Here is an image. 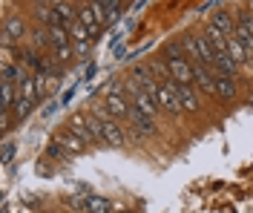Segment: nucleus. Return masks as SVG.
<instances>
[{
	"label": "nucleus",
	"mask_w": 253,
	"mask_h": 213,
	"mask_svg": "<svg viewBox=\"0 0 253 213\" xmlns=\"http://www.w3.org/2000/svg\"><path fill=\"white\" fill-rule=\"evenodd\" d=\"M164 72H167V78L175 81V84H193L196 66H193V61L184 55L181 46H167V52H164Z\"/></svg>",
	"instance_id": "nucleus-1"
},
{
	"label": "nucleus",
	"mask_w": 253,
	"mask_h": 213,
	"mask_svg": "<svg viewBox=\"0 0 253 213\" xmlns=\"http://www.w3.org/2000/svg\"><path fill=\"white\" fill-rule=\"evenodd\" d=\"M181 49H184V55H187L196 66H207V69L213 66V55H216V49L205 41V35L187 32L184 38H181Z\"/></svg>",
	"instance_id": "nucleus-2"
},
{
	"label": "nucleus",
	"mask_w": 253,
	"mask_h": 213,
	"mask_svg": "<svg viewBox=\"0 0 253 213\" xmlns=\"http://www.w3.org/2000/svg\"><path fill=\"white\" fill-rule=\"evenodd\" d=\"M49 49H52V61L55 64H69L75 58V46L69 41V29L61 26H49Z\"/></svg>",
	"instance_id": "nucleus-3"
},
{
	"label": "nucleus",
	"mask_w": 253,
	"mask_h": 213,
	"mask_svg": "<svg viewBox=\"0 0 253 213\" xmlns=\"http://www.w3.org/2000/svg\"><path fill=\"white\" fill-rule=\"evenodd\" d=\"M66 130L72 132V135H78L84 144H101V132H98V121H95V115L89 118L86 113H75L72 118H69Z\"/></svg>",
	"instance_id": "nucleus-4"
},
{
	"label": "nucleus",
	"mask_w": 253,
	"mask_h": 213,
	"mask_svg": "<svg viewBox=\"0 0 253 213\" xmlns=\"http://www.w3.org/2000/svg\"><path fill=\"white\" fill-rule=\"evenodd\" d=\"M104 107L110 110V115L115 121H124L132 115V104L126 98V89L124 84H112L110 89H107V95H104Z\"/></svg>",
	"instance_id": "nucleus-5"
},
{
	"label": "nucleus",
	"mask_w": 253,
	"mask_h": 213,
	"mask_svg": "<svg viewBox=\"0 0 253 213\" xmlns=\"http://www.w3.org/2000/svg\"><path fill=\"white\" fill-rule=\"evenodd\" d=\"M95 121H98V132H101V144H107V147H124V132L118 127V121L110 115V110H98Z\"/></svg>",
	"instance_id": "nucleus-6"
},
{
	"label": "nucleus",
	"mask_w": 253,
	"mask_h": 213,
	"mask_svg": "<svg viewBox=\"0 0 253 213\" xmlns=\"http://www.w3.org/2000/svg\"><path fill=\"white\" fill-rule=\"evenodd\" d=\"M158 107L164 110V113H170L173 118H178V115L184 113L181 110V101H178V95H175V81H170V78H164V81L158 84Z\"/></svg>",
	"instance_id": "nucleus-7"
},
{
	"label": "nucleus",
	"mask_w": 253,
	"mask_h": 213,
	"mask_svg": "<svg viewBox=\"0 0 253 213\" xmlns=\"http://www.w3.org/2000/svg\"><path fill=\"white\" fill-rule=\"evenodd\" d=\"M29 35V26L26 20L17 15H9L6 23H3V46H20V41Z\"/></svg>",
	"instance_id": "nucleus-8"
},
{
	"label": "nucleus",
	"mask_w": 253,
	"mask_h": 213,
	"mask_svg": "<svg viewBox=\"0 0 253 213\" xmlns=\"http://www.w3.org/2000/svg\"><path fill=\"white\" fill-rule=\"evenodd\" d=\"M153 72H156L153 66H144V64H138V66H132L129 78H132V81L138 84V89H144L147 95H153V98H156V95H158V84H161V81H158V78L153 75Z\"/></svg>",
	"instance_id": "nucleus-9"
},
{
	"label": "nucleus",
	"mask_w": 253,
	"mask_h": 213,
	"mask_svg": "<svg viewBox=\"0 0 253 213\" xmlns=\"http://www.w3.org/2000/svg\"><path fill=\"white\" fill-rule=\"evenodd\" d=\"M69 41H72V46H75V55H78V58H86V55H89L92 35L84 29V23H78V20H75V23L69 26Z\"/></svg>",
	"instance_id": "nucleus-10"
},
{
	"label": "nucleus",
	"mask_w": 253,
	"mask_h": 213,
	"mask_svg": "<svg viewBox=\"0 0 253 213\" xmlns=\"http://www.w3.org/2000/svg\"><path fill=\"white\" fill-rule=\"evenodd\" d=\"M175 95L181 101V110H184V113H199V110H202V98H199V92L193 89V84H175Z\"/></svg>",
	"instance_id": "nucleus-11"
},
{
	"label": "nucleus",
	"mask_w": 253,
	"mask_h": 213,
	"mask_svg": "<svg viewBox=\"0 0 253 213\" xmlns=\"http://www.w3.org/2000/svg\"><path fill=\"white\" fill-rule=\"evenodd\" d=\"M129 124H132V130L138 132V135H156V132H158L156 118H153V115L138 113V110H132V115H129Z\"/></svg>",
	"instance_id": "nucleus-12"
},
{
	"label": "nucleus",
	"mask_w": 253,
	"mask_h": 213,
	"mask_svg": "<svg viewBox=\"0 0 253 213\" xmlns=\"http://www.w3.org/2000/svg\"><path fill=\"white\" fill-rule=\"evenodd\" d=\"M196 66V64H193ZM193 84L207 92V95H213V89H216V72L213 69H207V66H196V72H193Z\"/></svg>",
	"instance_id": "nucleus-13"
},
{
	"label": "nucleus",
	"mask_w": 253,
	"mask_h": 213,
	"mask_svg": "<svg viewBox=\"0 0 253 213\" xmlns=\"http://www.w3.org/2000/svg\"><path fill=\"white\" fill-rule=\"evenodd\" d=\"M210 69H213L216 75H227V78H233L239 66H236V61L230 58V52H216V55H213V66H210Z\"/></svg>",
	"instance_id": "nucleus-14"
},
{
	"label": "nucleus",
	"mask_w": 253,
	"mask_h": 213,
	"mask_svg": "<svg viewBox=\"0 0 253 213\" xmlns=\"http://www.w3.org/2000/svg\"><path fill=\"white\" fill-rule=\"evenodd\" d=\"M78 23H84V29L92 35V41L101 35V23H98V17L92 15V9H89V3H86V0L78 6Z\"/></svg>",
	"instance_id": "nucleus-15"
},
{
	"label": "nucleus",
	"mask_w": 253,
	"mask_h": 213,
	"mask_svg": "<svg viewBox=\"0 0 253 213\" xmlns=\"http://www.w3.org/2000/svg\"><path fill=\"white\" fill-rule=\"evenodd\" d=\"M210 23H213L221 35H227V38H233V35H236V17L230 15L227 9H219L216 15L210 17Z\"/></svg>",
	"instance_id": "nucleus-16"
},
{
	"label": "nucleus",
	"mask_w": 253,
	"mask_h": 213,
	"mask_svg": "<svg viewBox=\"0 0 253 213\" xmlns=\"http://www.w3.org/2000/svg\"><path fill=\"white\" fill-rule=\"evenodd\" d=\"M236 81L233 78H227V75H216V89H213V98L219 101H233L236 98Z\"/></svg>",
	"instance_id": "nucleus-17"
},
{
	"label": "nucleus",
	"mask_w": 253,
	"mask_h": 213,
	"mask_svg": "<svg viewBox=\"0 0 253 213\" xmlns=\"http://www.w3.org/2000/svg\"><path fill=\"white\" fill-rule=\"evenodd\" d=\"M202 35H205V41H207V43H210L216 52H227V41H230V38H227V35H221L219 29L213 26V23H207Z\"/></svg>",
	"instance_id": "nucleus-18"
},
{
	"label": "nucleus",
	"mask_w": 253,
	"mask_h": 213,
	"mask_svg": "<svg viewBox=\"0 0 253 213\" xmlns=\"http://www.w3.org/2000/svg\"><path fill=\"white\" fill-rule=\"evenodd\" d=\"M227 52H230V58L236 61L239 69H242L245 64H251V52H248L245 46H242V43H239V38H236V35H233V38L227 41Z\"/></svg>",
	"instance_id": "nucleus-19"
},
{
	"label": "nucleus",
	"mask_w": 253,
	"mask_h": 213,
	"mask_svg": "<svg viewBox=\"0 0 253 213\" xmlns=\"http://www.w3.org/2000/svg\"><path fill=\"white\" fill-rule=\"evenodd\" d=\"M58 141L63 144V150H66L69 156H81V153H84V147H86V144L81 141L78 135H72L69 130H66V132H61V135H58Z\"/></svg>",
	"instance_id": "nucleus-20"
},
{
	"label": "nucleus",
	"mask_w": 253,
	"mask_h": 213,
	"mask_svg": "<svg viewBox=\"0 0 253 213\" xmlns=\"http://www.w3.org/2000/svg\"><path fill=\"white\" fill-rule=\"evenodd\" d=\"M112 211H115V208H112L110 199L89 196V193H86V213H112Z\"/></svg>",
	"instance_id": "nucleus-21"
},
{
	"label": "nucleus",
	"mask_w": 253,
	"mask_h": 213,
	"mask_svg": "<svg viewBox=\"0 0 253 213\" xmlns=\"http://www.w3.org/2000/svg\"><path fill=\"white\" fill-rule=\"evenodd\" d=\"M15 101H17V86H15V84H6V81H3V98H0L3 113H12Z\"/></svg>",
	"instance_id": "nucleus-22"
},
{
	"label": "nucleus",
	"mask_w": 253,
	"mask_h": 213,
	"mask_svg": "<svg viewBox=\"0 0 253 213\" xmlns=\"http://www.w3.org/2000/svg\"><path fill=\"white\" fill-rule=\"evenodd\" d=\"M32 49H43V46H49V26L46 29H41V26H38V29H32Z\"/></svg>",
	"instance_id": "nucleus-23"
},
{
	"label": "nucleus",
	"mask_w": 253,
	"mask_h": 213,
	"mask_svg": "<svg viewBox=\"0 0 253 213\" xmlns=\"http://www.w3.org/2000/svg\"><path fill=\"white\" fill-rule=\"evenodd\" d=\"M46 156H49V159H66L69 153H66V150H63V144L58 141V138H55V141H52V144L46 147Z\"/></svg>",
	"instance_id": "nucleus-24"
},
{
	"label": "nucleus",
	"mask_w": 253,
	"mask_h": 213,
	"mask_svg": "<svg viewBox=\"0 0 253 213\" xmlns=\"http://www.w3.org/2000/svg\"><path fill=\"white\" fill-rule=\"evenodd\" d=\"M15 141H9V138H6V141H3V164H12V159H15Z\"/></svg>",
	"instance_id": "nucleus-25"
},
{
	"label": "nucleus",
	"mask_w": 253,
	"mask_h": 213,
	"mask_svg": "<svg viewBox=\"0 0 253 213\" xmlns=\"http://www.w3.org/2000/svg\"><path fill=\"white\" fill-rule=\"evenodd\" d=\"M35 9H55V0H32Z\"/></svg>",
	"instance_id": "nucleus-26"
},
{
	"label": "nucleus",
	"mask_w": 253,
	"mask_h": 213,
	"mask_svg": "<svg viewBox=\"0 0 253 213\" xmlns=\"http://www.w3.org/2000/svg\"><path fill=\"white\" fill-rule=\"evenodd\" d=\"M58 3H69V0H55V6H58Z\"/></svg>",
	"instance_id": "nucleus-27"
},
{
	"label": "nucleus",
	"mask_w": 253,
	"mask_h": 213,
	"mask_svg": "<svg viewBox=\"0 0 253 213\" xmlns=\"http://www.w3.org/2000/svg\"><path fill=\"white\" fill-rule=\"evenodd\" d=\"M251 12H253V0H251Z\"/></svg>",
	"instance_id": "nucleus-28"
}]
</instances>
